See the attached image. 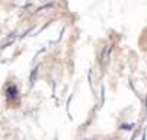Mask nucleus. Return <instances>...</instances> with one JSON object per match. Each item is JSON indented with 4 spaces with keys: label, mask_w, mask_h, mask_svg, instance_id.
<instances>
[{
    "label": "nucleus",
    "mask_w": 147,
    "mask_h": 140,
    "mask_svg": "<svg viewBox=\"0 0 147 140\" xmlns=\"http://www.w3.org/2000/svg\"><path fill=\"white\" fill-rule=\"evenodd\" d=\"M6 98L7 101H12V99H18V88L15 85H10L6 89Z\"/></svg>",
    "instance_id": "nucleus-1"
}]
</instances>
